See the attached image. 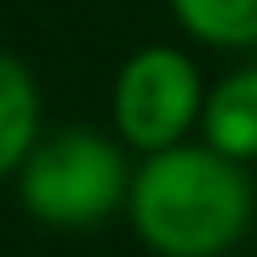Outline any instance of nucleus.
<instances>
[{
    "mask_svg": "<svg viewBox=\"0 0 257 257\" xmlns=\"http://www.w3.org/2000/svg\"><path fill=\"white\" fill-rule=\"evenodd\" d=\"M252 210L248 167L200 138L138 157L124 205L138 243L157 257H224L243 243Z\"/></svg>",
    "mask_w": 257,
    "mask_h": 257,
    "instance_id": "1",
    "label": "nucleus"
},
{
    "mask_svg": "<svg viewBox=\"0 0 257 257\" xmlns=\"http://www.w3.org/2000/svg\"><path fill=\"white\" fill-rule=\"evenodd\" d=\"M134 162L128 148L100 128H53L34 143L24 167L15 172V191L29 219L48 229H100L105 219L124 214Z\"/></svg>",
    "mask_w": 257,
    "mask_h": 257,
    "instance_id": "2",
    "label": "nucleus"
},
{
    "mask_svg": "<svg viewBox=\"0 0 257 257\" xmlns=\"http://www.w3.org/2000/svg\"><path fill=\"white\" fill-rule=\"evenodd\" d=\"M205 76L195 57L176 43H148L124 57L110 91V124L128 153L148 157L191 143L205 110Z\"/></svg>",
    "mask_w": 257,
    "mask_h": 257,
    "instance_id": "3",
    "label": "nucleus"
},
{
    "mask_svg": "<svg viewBox=\"0 0 257 257\" xmlns=\"http://www.w3.org/2000/svg\"><path fill=\"white\" fill-rule=\"evenodd\" d=\"M200 143L233 162L252 167L257 162V62L233 67L205 91L200 110Z\"/></svg>",
    "mask_w": 257,
    "mask_h": 257,
    "instance_id": "4",
    "label": "nucleus"
},
{
    "mask_svg": "<svg viewBox=\"0 0 257 257\" xmlns=\"http://www.w3.org/2000/svg\"><path fill=\"white\" fill-rule=\"evenodd\" d=\"M43 138V95L38 81L15 53H0V181L24 167Z\"/></svg>",
    "mask_w": 257,
    "mask_h": 257,
    "instance_id": "5",
    "label": "nucleus"
},
{
    "mask_svg": "<svg viewBox=\"0 0 257 257\" xmlns=\"http://www.w3.org/2000/svg\"><path fill=\"white\" fill-rule=\"evenodd\" d=\"M176 29L186 38L219 53H252L257 48V0H167Z\"/></svg>",
    "mask_w": 257,
    "mask_h": 257,
    "instance_id": "6",
    "label": "nucleus"
}]
</instances>
